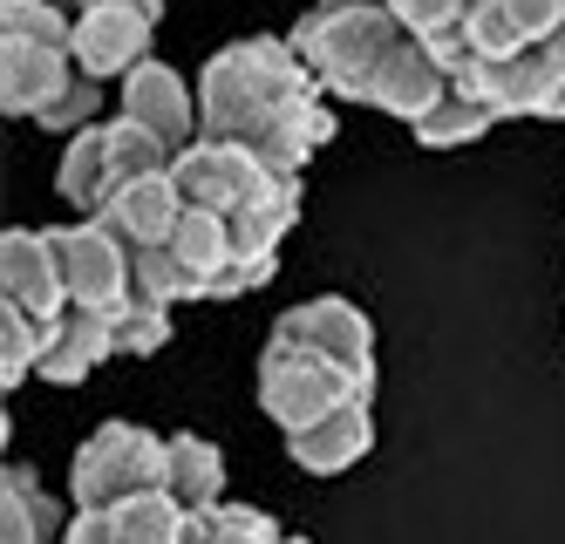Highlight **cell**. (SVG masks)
Masks as SVG:
<instances>
[{"label":"cell","instance_id":"cell-1","mask_svg":"<svg viewBox=\"0 0 565 544\" xmlns=\"http://www.w3.org/2000/svg\"><path fill=\"white\" fill-rule=\"evenodd\" d=\"M198 116H205V143H238L266 171H287V178H300L334 143V109L320 75L300 62L294 41H273V34L225 41L205 62Z\"/></svg>","mask_w":565,"mask_h":544},{"label":"cell","instance_id":"cell-2","mask_svg":"<svg viewBox=\"0 0 565 544\" xmlns=\"http://www.w3.org/2000/svg\"><path fill=\"white\" fill-rule=\"evenodd\" d=\"M287 41L334 103H369L375 75L409 49V28L395 8H307Z\"/></svg>","mask_w":565,"mask_h":544},{"label":"cell","instance_id":"cell-3","mask_svg":"<svg viewBox=\"0 0 565 544\" xmlns=\"http://www.w3.org/2000/svg\"><path fill=\"white\" fill-rule=\"evenodd\" d=\"M171 163H178V157L157 143L143 122H130V116H103V122H89V130L68 137L62 171H55V191H62V204H75L83 218H103L109 198L124 191V184L157 178V171H171Z\"/></svg>","mask_w":565,"mask_h":544},{"label":"cell","instance_id":"cell-4","mask_svg":"<svg viewBox=\"0 0 565 544\" xmlns=\"http://www.w3.org/2000/svg\"><path fill=\"white\" fill-rule=\"evenodd\" d=\"M171 477V442L143 423H96L68 463V504L75 511H116L124 497L164 490Z\"/></svg>","mask_w":565,"mask_h":544},{"label":"cell","instance_id":"cell-5","mask_svg":"<svg viewBox=\"0 0 565 544\" xmlns=\"http://www.w3.org/2000/svg\"><path fill=\"white\" fill-rule=\"evenodd\" d=\"M348 402H375V382H361V374L320 361L307 348L266 341V354H259V408H266V423L279 436H300V429L320 423V415H334Z\"/></svg>","mask_w":565,"mask_h":544},{"label":"cell","instance_id":"cell-6","mask_svg":"<svg viewBox=\"0 0 565 544\" xmlns=\"http://www.w3.org/2000/svg\"><path fill=\"white\" fill-rule=\"evenodd\" d=\"M164 0H75V68L96 82H124L150 62Z\"/></svg>","mask_w":565,"mask_h":544},{"label":"cell","instance_id":"cell-7","mask_svg":"<svg viewBox=\"0 0 565 544\" xmlns=\"http://www.w3.org/2000/svg\"><path fill=\"white\" fill-rule=\"evenodd\" d=\"M49 238H55V259H62V279H68V307H89V313H109V320L130 307V245L103 218L49 225Z\"/></svg>","mask_w":565,"mask_h":544},{"label":"cell","instance_id":"cell-8","mask_svg":"<svg viewBox=\"0 0 565 544\" xmlns=\"http://www.w3.org/2000/svg\"><path fill=\"white\" fill-rule=\"evenodd\" d=\"M266 341L307 348V354H320V361L361 374V382H375V327H369V313H361L354 300H341V292H320V300L287 307V313L273 320Z\"/></svg>","mask_w":565,"mask_h":544},{"label":"cell","instance_id":"cell-9","mask_svg":"<svg viewBox=\"0 0 565 544\" xmlns=\"http://www.w3.org/2000/svg\"><path fill=\"white\" fill-rule=\"evenodd\" d=\"M116 116L143 122V130L164 143L171 157H184L191 143H205V116H198V89L164 68V62H143L137 75H124V96H116Z\"/></svg>","mask_w":565,"mask_h":544},{"label":"cell","instance_id":"cell-10","mask_svg":"<svg viewBox=\"0 0 565 544\" xmlns=\"http://www.w3.org/2000/svg\"><path fill=\"white\" fill-rule=\"evenodd\" d=\"M457 89H470V96H483L498 116H545V122H565V68H558V55L545 49H524V55H511V62H483L470 82H457Z\"/></svg>","mask_w":565,"mask_h":544},{"label":"cell","instance_id":"cell-11","mask_svg":"<svg viewBox=\"0 0 565 544\" xmlns=\"http://www.w3.org/2000/svg\"><path fill=\"white\" fill-rule=\"evenodd\" d=\"M75 82V41H0V109L42 122Z\"/></svg>","mask_w":565,"mask_h":544},{"label":"cell","instance_id":"cell-12","mask_svg":"<svg viewBox=\"0 0 565 544\" xmlns=\"http://www.w3.org/2000/svg\"><path fill=\"white\" fill-rule=\"evenodd\" d=\"M0 300L34 313L42 327H55L68 313V279H62V259H55L49 232L14 225L8 238H0Z\"/></svg>","mask_w":565,"mask_h":544},{"label":"cell","instance_id":"cell-13","mask_svg":"<svg viewBox=\"0 0 565 544\" xmlns=\"http://www.w3.org/2000/svg\"><path fill=\"white\" fill-rule=\"evenodd\" d=\"M171 178H178V191H184L191 212H218V218H232L273 171H266L253 150H238V143H191V150L171 163Z\"/></svg>","mask_w":565,"mask_h":544},{"label":"cell","instance_id":"cell-14","mask_svg":"<svg viewBox=\"0 0 565 544\" xmlns=\"http://www.w3.org/2000/svg\"><path fill=\"white\" fill-rule=\"evenodd\" d=\"M558 21H565V0H477L463 34L483 62H511L524 49H539Z\"/></svg>","mask_w":565,"mask_h":544},{"label":"cell","instance_id":"cell-15","mask_svg":"<svg viewBox=\"0 0 565 544\" xmlns=\"http://www.w3.org/2000/svg\"><path fill=\"white\" fill-rule=\"evenodd\" d=\"M369 449H375V402H348V408H334V415H320L313 429L287 436V456H294L307 477H341V470H354Z\"/></svg>","mask_w":565,"mask_h":544},{"label":"cell","instance_id":"cell-16","mask_svg":"<svg viewBox=\"0 0 565 544\" xmlns=\"http://www.w3.org/2000/svg\"><path fill=\"white\" fill-rule=\"evenodd\" d=\"M184 212H191V204H184L178 178H171V171H157V178H137V184L116 191V198H109V212H103V225L137 253V245H171V232H178Z\"/></svg>","mask_w":565,"mask_h":544},{"label":"cell","instance_id":"cell-17","mask_svg":"<svg viewBox=\"0 0 565 544\" xmlns=\"http://www.w3.org/2000/svg\"><path fill=\"white\" fill-rule=\"evenodd\" d=\"M457 89V82L450 75H443V62L423 49V41L409 34V49H402L382 75H375V89H369V109H382V116H395V122H409V130H416V122L443 103V96H450Z\"/></svg>","mask_w":565,"mask_h":544},{"label":"cell","instance_id":"cell-18","mask_svg":"<svg viewBox=\"0 0 565 544\" xmlns=\"http://www.w3.org/2000/svg\"><path fill=\"white\" fill-rule=\"evenodd\" d=\"M116 354V327L109 313H89V307H68L55 327H49V348H42V382L55 388H75Z\"/></svg>","mask_w":565,"mask_h":544},{"label":"cell","instance_id":"cell-19","mask_svg":"<svg viewBox=\"0 0 565 544\" xmlns=\"http://www.w3.org/2000/svg\"><path fill=\"white\" fill-rule=\"evenodd\" d=\"M68 518L55 511V497L42 490L28 463H8L0 477V544H62Z\"/></svg>","mask_w":565,"mask_h":544},{"label":"cell","instance_id":"cell-20","mask_svg":"<svg viewBox=\"0 0 565 544\" xmlns=\"http://www.w3.org/2000/svg\"><path fill=\"white\" fill-rule=\"evenodd\" d=\"M171 259H178L184 279H191V300H212L218 279H225V266L238 259V253H232V225H225L218 212H184L178 232H171Z\"/></svg>","mask_w":565,"mask_h":544},{"label":"cell","instance_id":"cell-21","mask_svg":"<svg viewBox=\"0 0 565 544\" xmlns=\"http://www.w3.org/2000/svg\"><path fill=\"white\" fill-rule=\"evenodd\" d=\"M164 442H171V477H164V490L178 497L191 518L218 511V504H225V456H218V442L191 436V429H178V436H164Z\"/></svg>","mask_w":565,"mask_h":544},{"label":"cell","instance_id":"cell-22","mask_svg":"<svg viewBox=\"0 0 565 544\" xmlns=\"http://www.w3.org/2000/svg\"><path fill=\"white\" fill-rule=\"evenodd\" d=\"M109 518H116V544H184V537H191V511L178 504L171 490L124 497Z\"/></svg>","mask_w":565,"mask_h":544},{"label":"cell","instance_id":"cell-23","mask_svg":"<svg viewBox=\"0 0 565 544\" xmlns=\"http://www.w3.org/2000/svg\"><path fill=\"white\" fill-rule=\"evenodd\" d=\"M491 122H504V116L483 103V96L450 89V96H443V103L416 122V143H423V150H463V143H477L483 130H491Z\"/></svg>","mask_w":565,"mask_h":544},{"label":"cell","instance_id":"cell-24","mask_svg":"<svg viewBox=\"0 0 565 544\" xmlns=\"http://www.w3.org/2000/svg\"><path fill=\"white\" fill-rule=\"evenodd\" d=\"M42 348H49V327L0 300V388H21L28 374H42Z\"/></svg>","mask_w":565,"mask_h":544},{"label":"cell","instance_id":"cell-25","mask_svg":"<svg viewBox=\"0 0 565 544\" xmlns=\"http://www.w3.org/2000/svg\"><path fill=\"white\" fill-rule=\"evenodd\" d=\"M287 531H279L266 511H253V504H225L218 511H205V518H191V537L184 544H279Z\"/></svg>","mask_w":565,"mask_h":544},{"label":"cell","instance_id":"cell-26","mask_svg":"<svg viewBox=\"0 0 565 544\" xmlns=\"http://www.w3.org/2000/svg\"><path fill=\"white\" fill-rule=\"evenodd\" d=\"M130 300H157V307L191 300V279L171 259V245H137V253H130Z\"/></svg>","mask_w":565,"mask_h":544},{"label":"cell","instance_id":"cell-27","mask_svg":"<svg viewBox=\"0 0 565 544\" xmlns=\"http://www.w3.org/2000/svg\"><path fill=\"white\" fill-rule=\"evenodd\" d=\"M388 8L402 14V28H409L423 49H443V41H463L477 0H388Z\"/></svg>","mask_w":565,"mask_h":544},{"label":"cell","instance_id":"cell-28","mask_svg":"<svg viewBox=\"0 0 565 544\" xmlns=\"http://www.w3.org/2000/svg\"><path fill=\"white\" fill-rule=\"evenodd\" d=\"M109 327H116V354H137V361H143V354H157V348L171 341V307H157V300H130Z\"/></svg>","mask_w":565,"mask_h":544},{"label":"cell","instance_id":"cell-29","mask_svg":"<svg viewBox=\"0 0 565 544\" xmlns=\"http://www.w3.org/2000/svg\"><path fill=\"white\" fill-rule=\"evenodd\" d=\"M89 122H103V82H96V75L75 82V89L42 116V130H89Z\"/></svg>","mask_w":565,"mask_h":544},{"label":"cell","instance_id":"cell-30","mask_svg":"<svg viewBox=\"0 0 565 544\" xmlns=\"http://www.w3.org/2000/svg\"><path fill=\"white\" fill-rule=\"evenodd\" d=\"M279 273V259H232L225 266V279H218V292L212 300H238V292H253V286H266Z\"/></svg>","mask_w":565,"mask_h":544},{"label":"cell","instance_id":"cell-31","mask_svg":"<svg viewBox=\"0 0 565 544\" xmlns=\"http://www.w3.org/2000/svg\"><path fill=\"white\" fill-rule=\"evenodd\" d=\"M62 544H116V518L109 511H75L68 531H62Z\"/></svg>","mask_w":565,"mask_h":544},{"label":"cell","instance_id":"cell-32","mask_svg":"<svg viewBox=\"0 0 565 544\" xmlns=\"http://www.w3.org/2000/svg\"><path fill=\"white\" fill-rule=\"evenodd\" d=\"M545 49H552V55H558V68H565V21H558V28L545 34Z\"/></svg>","mask_w":565,"mask_h":544},{"label":"cell","instance_id":"cell-33","mask_svg":"<svg viewBox=\"0 0 565 544\" xmlns=\"http://www.w3.org/2000/svg\"><path fill=\"white\" fill-rule=\"evenodd\" d=\"M313 8H388V0H313Z\"/></svg>","mask_w":565,"mask_h":544},{"label":"cell","instance_id":"cell-34","mask_svg":"<svg viewBox=\"0 0 565 544\" xmlns=\"http://www.w3.org/2000/svg\"><path fill=\"white\" fill-rule=\"evenodd\" d=\"M279 544H313V537H279Z\"/></svg>","mask_w":565,"mask_h":544},{"label":"cell","instance_id":"cell-35","mask_svg":"<svg viewBox=\"0 0 565 544\" xmlns=\"http://www.w3.org/2000/svg\"><path fill=\"white\" fill-rule=\"evenodd\" d=\"M55 8H75V0H55Z\"/></svg>","mask_w":565,"mask_h":544}]
</instances>
